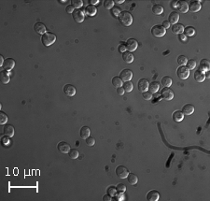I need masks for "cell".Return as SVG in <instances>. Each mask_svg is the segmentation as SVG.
I'll use <instances>...</instances> for the list:
<instances>
[{"mask_svg": "<svg viewBox=\"0 0 210 201\" xmlns=\"http://www.w3.org/2000/svg\"><path fill=\"white\" fill-rule=\"evenodd\" d=\"M118 19L123 26H130L133 23V16L129 11H122L118 16Z\"/></svg>", "mask_w": 210, "mask_h": 201, "instance_id": "obj_1", "label": "cell"}, {"mask_svg": "<svg viewBox=\"0 0 210 201\" xmlns=\"http://www.w3.org/2000/svg\"><path fill=\"white\" fill-rule=\"evenodd\" d=\"M56 40V36L54 34H52L51 32H46L44 35H42L41 38V41L43 43L44 46L48 47V46H51V44H53Z\"/></svg>", "mask_w": 210, "mask_h": 201, "instance_id": "obj_2", "label": "cell"}, {"mask_svg": "<svg viewBox=\"0 0 210 201\" xmlns=\"http://www.w3.org/2000/svg\"><path fill=\"white\" fill-rule=\"evenodd\" d=\"M177 75L181 80H187L190 76V69L186 66H180L177 70Z\"/></svg>", "mask_w": 210, "mask_h": 201, "instance_id": "obj_3", "label": "cell"}, {"mask_svg": "<svg viewBox=\"0 0 210 201\" xmlns=\"http://www.w3.org/2000/svg\"><path fill=\"white\" fill-rule=\"evenodd\" d=\"M72 16H73V19L75 20V22L77 23H82L84 21V18H85V10L83 9H75L73 13H72Z\"/></svg>", "mask_w": 210, "mask_h": 201, "instance_id": "obj_4", "label": "cell"}, {"mask_svg": "<svg viewBox=\"0 0 210 201\" xmlns=\"http://www.w3.org/2000/svg\"><path fill=\"white\" fill-rule=\"evenodd\" d=\"M151 34L153 35L155 38H162L166 34L165 29L162 25H154L151 28Z\"/></svg>", "mask_w": 210, "mask_h": 201, "instance_id": "obj_5", "label": "cell"}, {"mask_svg": "<svg viewBox=\"0 0 210 201\" xmlns=\"http://www.w3.org/2000/svg\"><path fill=\"white\" fill-rule=\"evenodd\" d=\"M161 96L165 100H172L174 98V92L169 87H165L161 91Z\"/></svg>", "mask_w": 210, "mask_h": 201, "instance_id": "obj_6", "label": "cell"}, {"mask_svg": "<svg viewBox=\"0 0 210 201\" xmlns=\"http://www.w3.org/2000/svg\"><path fill=\"white\" fill-rule=\"evenodd\" d=\"M128 174H129V170L128 168H125L124 165H119L116 168V175L120 179H126Z\"/></svg>", "mask_w": 210, "mask_h": 201, "instance_id": "obj_7", "label": "cell"}, {"mask_svg": "<svg viewBox=\"0 0 210 201\" xmlns=\"http://www.w3.org/2000/svg\"><path fill=\"white\" fill-rule=\"evenodd\" d=\"M126 50L128 52H134L136 51L137 49V46H138V42L136 41V40H134V38H129L127 41H126Z\"/></svg>", "mask_w": 210, "mask_h": 201, "instance_id": "obj_8", "label": "cell"}, {"mask_svg": "<svg viewBox=\"0 0 210 201\" xmlns=\"http://www.w3.org/2000/svg\"><path fill=\"white\" fill-rule=\"evenodd\" d=\"M120 78L122 82H129L133 78V72L130 69H123L120 74Z\"/></svg>", "mask_w": 210, "mask_h": 201, "instance_id": "obj_9", "label": "cell"}, {"mask_svg": "<svg viewBox=\"0 0 210 201\" xmlns=\"http://www.w3.org/2000/svg\"><path fill=\"white\" fill-rule=\"evenodd\" d=\"M180 13H186L189 10V4L188 2L181 0V1L177 2V8H176Z\"/></svg>", "mask_w": 210, "mask_h": 201, "instance_id": "obj_10", "label": "cell"}, {"mask_svg": "<svg viewBox=\"0 0 210 201\" xmlns=\"http://www.w3.org/2000/svg\"><path fill=\"white\" fill-rule=\"evenodd\" d=\"M14 66H15V61L12 58H7L4 60L2 68L6 71H9V70H11L14 68Z\"/></svg>", "mask_w": 210, "mask_h": 201, "instance_id": "obj_11", "label": "cell"}, {"mask_svg": "<svg viewBox=\"0 0 210 201\" xmlns=\"http://www.w3.org/2000/svg\"><path fill=\"white\" fill-rule=\"evenodd\" d=\"M57 149H58V151L61 153H68L69 151L71 150L70 145L66 141H62V142L58 143V145H57Z\"/></svg>", "mask_w": 210, "mask_h": 201, "instance_id": "obj_12", "label": "cell"}, {"mask_svg": "<svg viewBox=\"0 0 210 201\" xmlns=\"http://www.w3.org/2000/svg\"><path fill=\"white\" fill-rule=\"evenodd\" d=\"M64 92H65V94H66L67 96H73L76 94V87L73 86L72 84H66L64 87Z\"/></svg>", "mask_w": 210, "mask_h": 201, "instance_id": "obj_13", "label": "cell"}, {"mask_svg": "<svg viewBox=\"0 0 210 201\" xmlns=\"http://www.w3.org/2000/svg\"><path fill=\"white\" fill-rule=\"evenodd\" d=\"M210 69V62L207 59H203L200 62V66H199V70L202 71L203 73L208 72Z\"/></svg>", "mask_w": 210, "mask_h": 201, "instance_id": "obj_14", "label": "cell"}, {"mask_svg": "<svg viewBox=\"0 0 210 201\" xmlns=\"http://www.w3.org/2000/svg\"><path fill=\"white\" fill-rule=\"evenodd\" d=\"M34 30L35 31L37 34H42L44 35L46 32H47V28H46L45 24L42 23H35L34 25Z\"/></svg>", "mask_w": 210, "mask_h": 201, "instance_id": "obj_15", "label": "cell"}, {"mask_svg": "<svg viewBox=\"0 0 210 201\" xmlns=\"http://www.w3.org/2000/svg\"><path fill=\"white\" fill-rule=\"evenodd\" d=\"M148 85H149V83H148V82L146 79H141V80H139V82H138V83H137L138 90H139L141 93L148 91Z\"/></svg>", "mask_w": 210, "mask_h": 201, "instance_id": "obj_16", "label": "cell"}, {"mask_svg": "<svg viewBox=\"0 0 210 201\" xmlns=\"http://www.w3.org/2000/svg\"><path fill=\"white\" fill-rule=\"evenodd\" d=\"M147 199L148 201H158L160 199V194L156 190H151L147 194Z\"/></svg>", "mask_w": 210, "mask_h": 201, "instance_id": "obj_17", "label": "cell"}, {"mask_svg": "<svg viewBox=\"0 0 210 201\" xmlns=\"http://www.w3.org/2000/svg\"><path fill=\"white\" fill-rule=\"evenodd\" d=\"M201 7L202 6L200 4V1H191L189 4V9L191 12H198L201 9Z\"/></svg>", "mask_w": 210, "mask_h": 201, "instance_id": "obj_18", "label": "cell"}, {"mask_svg": "<svg viewBox=\"0 0 210 201\" xmlns=\"http://www.w3.org/2000/svg\"><path fill=\"white\" fill-rule=\"evenodd\" d=\"M179 20V14L176 11H172L168 16V22L170 24H176Z\"/></svg>", "mask_w": 210, "mask_h": 201, "instance_id": "obj_19", "label": "cell"}, {"mask_svg": "<svg viewBox=\"0 0 210 201\" xmlns=\"http://www.w3.org/2000/svg\"><path fill=\"white\" fill-rule=\"evenodd\" d=\"M122 59L124 62L127 63V64H131V63H133L134 61V55L132 52L126 51L122 54Z\"/></svg>", "mask_w": 210, "mask_h": 201, "instance_id": "obj_20", "label": "cell"}, {"mask_svg": "<svg viewBox=\"0 0 210 201\" xmlns=\"http://www.w3.org/2000/svg\"><path fill=\"white\" fill-rule=\"evenodd\" d=\"M183 31H184V26L181 23L173 24V26H172V32H173V34L180 35V34L183 33Z\"/></svg>", "mask_w": 210, "mask_h": 201, "instance_id": "obj_21", "label": "cell"}, {"mask_svg": "<svg viewBox=\"0 0 210 201\" xmlns=\"http://www.w3.org/2000/svg\"><path fill=\"white\" fill-rule=\"evenodd\" d=\"M3 131H4L5 135L9 137H11L14 135V127L11 125H5Z\"/></svg>", "mask_w": 210, "mask_h": 201, "instance_id": "obj_22", "label": "cell"}, {"mask_svg": "<svg viewBox=\"0 0 210 201\" xmlns=\"http://www.w3.org/2000/svg\"><path fill=\"white\" fill-rule=\"evenodd\" d=\"M80 135L81 139H86L87 137H90V135H91V129H90V127H88V126H83V127H81L80 131Z\"/></svg>", "mask_w": 210, "mask_h": 201, "instance_id": "obj_23", "label": "cell"}, {"mask_svg": "<svg viewBox=\"0 0 210 201\" xmlns=\"http://www.w3.org/2000/svg\"><path fill=\"white\" fill-rule=\"evenodd\" d=\"M194 111V107L191 104H186L182 108V112L184 115H191L193 114Z\"/></svg>", "mask_w": 210, "mask_h": 201, "instance_id": "obj_24", "label": "cell"}, {"mask_svg": "<svg viewBox=\"0 0 210 201\" xmlns=\"http://www.w3.org/2000/svg\"><path fill=\"white\" fill-rule=\"evenodd\" d=\"M194 79L197 82H203L205 80V73H203L200 70H196L194 73Z\"/></svg>", "mask_w": 210, "mask_h": 201, "instance_id": "obj_25", "label": "cell"}, {"mask_svg": "<svg viewBox=\"0 0 210 201\" xmlns=\"http://www.w3.org/2000/svg\"><path fill=\"white\" fill-rule=\"evenodd\" d=\"M159 89H160V83L158 82H156V80L150 82V84L148 85V90H149V92H150L151 94L158 92Z\"/></svg>", "mask_w": 210, "mask_h": 201, "instance_id": "obj_26", "label": "cell"}, {"mask_svg": "<svg viewBox=\"0 0 210 201\" xmlns=\"http://www.w3.org/2000/svg\"><path fill=\"white\" fill-rule=\"evenodd\" d=\"M127 179H128V182L130 183L131 185H136L137 182H138V178L136 174L134 173H129L127 176Z\"/></svg>", "mask_w": 210, "mask_h": 201, "instance_id": "obj_27", "label": "cell"}, {"mask_svg": "<svg viewBox=\"0 0 210 201\" xmlns=\"http://www.w3.org/2000/svg\"><path fill=\"white\" fill-rule=\"evenodd\" d=\"M96 11H97V9L95 8V6H92V5H89L86 7V9H85V12H86L89 16L95 15Z\"/></svg>", "mask_w": 210, "mask_h": 201, "instance_id": "obj_28", "label": "cell"}, {"mask_svg": "<svg viewBox=\"0 0 210 201\" xmlns=\"http://www.w3.org/2000/svg\"><path fill=\"white\" fill-rule=\"evenodd\" d=\"M183 118H184V114H183L182 111H175L173 113V119H174V121H175V122H180V121H182Z\"/></svg>", "mask_w": 210, "mask_h": 201, "instance_id": "obj_29", "label": "cell"}, {"mask_svg": "<svg viewBox=\"0 0 210 201\" xmlns=\"http://www.w3.org/2000/svg\"><path fill=\"white\" fill-rule=\"evenodd\" d=\"M9 80H10V78H9L8 71H6V70L1 71V82L4 84H7L9 82Z\"/></svg>", "mask_w": 210, "mask_h": 201, "instance_id": "obj_30", "label": "cell"}, {"mask_svg": "<svg viewBox=\"0 0 210 201\" xmlns=\"http://www.w3.org/2000/svg\"><path fill=\"white\" fill-rule=\"evenodd\" d=\"M112 84L114 87L119 88V87H122V80H120V77H113L112 79Z\"/></svg>", "mask_w": 210, "mask_h": 201, "instance_id": "obj_31", "label": "cell"}, {"mask_svg": "<svg viewBox=\"0 0 210 201\" xmlns=\"http://www.w3.org/2000/svg\"><path fill=\"white\" fill-rule=\"evenodd\" d=\"M122 88L126 93H130V92H132V90H133L134 85H133V83L131 82V80H129V82H124V83L122 84Z\"/></svg>", "mask_w": 210, "mask_h": 201, "instance_id": "obj_32", "label": "cell"}, {"mask_svg": "<svg viewBox=\"0 0 210 201\" xmlns=\"http://www.w3.org/2000/svg\"><path fill=\"white\" fill-rule=\"evenodd\" d=\"M184 35L185 36H188V37H191V36H193V35H195V29L193 27H191V26H188V27H186V28H184Z\"/></svg>", "mask_w": 210, "mask_h": 201, "instance_id": "obj_33", "label": "cell"}, {"mask_svg": "<svg viewBox=\"0 0 210 201\" xmlns=\"http://www.w3.org/2000/svg\"><path fill=\"white\" fill-rule=\"evenodd\" d=\"M152 12H153L155 15H160L163 12V8L161 5H154L152 7Z\"/></svg>", "mask_w": 210, "mask_h": 201, "instance_id": "obj_34", "label": "cell"}, {"mask_svg": "<svg viewBox=\"0 0 210 201\" xmlns=\"http://www.w3.org/2000/svg\"><path fill=\"white\" fill-rule=\"evenodd\" d=\"M162 84L165 87L171 86V84H172V79H171L170 77H168V76H165L162 79Z\"/></svg>", "mask_w": 210, "mask_h": 201, "instance_id": "obj_35", "label": "cell"}, {"mask_svg": "<svg viewBox=\"0 0 210 201\" xmlns=\"http://www.w3.org/2000/svg\"><path fill=\"white\" fill-rule=\"evenodd\" d=\"M68 155L71 159H76V158L79 157L80 153H79V151L76 150V149H71L68 153Z\"/></svg>", "mask_w": 210, "mask_h": 201, "instance_id": "obj_36", "label": "cell"}, {"mask_svg": "<svg viewBox=\"0 0 210 201\" xmlns=\"http://www.w3.org/2000/svg\"><path fill=\"white\" fill-rule=\"evenodd\" d=\"M71 3H72V6L74 7V9H79L80 7H82L83 5L82 0H72Z\"/></svg>", "mask_w": 210, "mask_h": 201, "instance_id": "obj_37", "label": "cell"}, {"mask_svg": "<svg viewBox=\"0 0 210 201\" xmlns=\"http://www.w3.org/2000/svg\"><path fill=\"white\" fill-rule=\"evenodd\" d=\"M187 62H188V58L185 55H179L177 57V63L180 66H184L185 64H187Z\"/></svg>", "mask_w": 210, "mask_h": 201, "instance_id": "obj_38", "label": "cell"}, {"mask_svg": "<svg viewBox=\"0 0 210 201\" xmlns=\"http://www.w3.org/2000/svg\"><path fill=\"white\" fill-rule=\"evenodd\" d=\"M8 122V116L5 113V112L0 111V123L1 125H5Z\"/></svg>", "mask_w": 210, "mask_h": 201, "instance_id": "obj_39", "label": "cell"}, {"mask_svg": "<svg viewBox=\"0 0 210 201\" xmlns=\"http://www.w3.org/2000/svg\"><path fill=\"white\" fill-rule=\"evenodd\" d=\"M195 66H196V61L193 59H191V60H188L187 62V68L189 69H194Z\"/></svg>", "mask_w": 210, "mask_h": 201, "instance_id": "obj_40", "label": "cell"}, {"mask_svg": "<svg viewBox=\"0 0 210 201\" xmlns=\"http://www.w3.org/2000/svg\"><path fill=\"white\" fill-rule=\"evenodd\" d=\"M114 1L112 0H106L104 1V7L106 9H111L113 7H114Z\"/></svg>", "mask_w": 210, "mask_h": 201, "instance_id": "obj_41", "label": "cell"}, {"mask_svg": "<svg viewBox=\"0 0 210 201\" xmlns=\"http://www.w3.org/2000/svg\"><path fill=\"white\" fill-rule=\"evenodd\" d=\"M108 195H109L110 196H115L117 195V189L114 186H109L108 188Z\"/></svg>", "mask_w": 210, "mask_h": 201, "instance_id": "obj_42", "label": "cell"}, {"mask_svg": "<svg viewBox=\"0 0 210 201\" xmlns=\"http://www.w3.org/2000/svg\"><path fill=\"white\" fill-rule=\"evenodd\" d=\"M116 189H117V193H123L124 194V192L126 191V186L124 184H122V183H119V184L117 185Z\"/></svg>", "mask_w": 210, "mask_h": 201, "instance_id": "obj_43", "label": "cell"}, {"mask_svg": "<svg viewBox=\"0 0 210 201\" xmlns=\"http://www.w3.org/2000/svg\"><path fill=\"white\" fill-rule=\"evenodd\" d=\"M120 12H122V10H120V9L119 8V7H113V8L111 9L112 15L116 16V17H118L120 14Z\"/></svg>", "mask_w": 210, "mask_h": 201, "instance_id": "obj_44", "label": "cell"}, {"mask_svg": "<svg viewBox=\"0 0 210 201\" xmlns=\"http://www.w3.org/2000/svg\"><path fill=\"white\" fill-rule=\"evenodd\" d=\"M142 96H143V98L145 100H150L152 98V94L150 92H148V91L143 92V93H142Z\"/></svg>", "mask_w": 210, "mask_h": 201, "instance_id": "obj_45", "label": "cell"}, {"mask_svg": "<svg viewBox=\"0 0 210 201\" xmlns=\"http://www.w3.org/2000/svg\"><path fill=\"white\" fill-rule=\"evenodd\" d=\"M86 144L88 146H90V147L94 146L95 144V139H94V137H88L86 139Z\"/></svg>", "mask_w": 210, "mask_h": 201, "instance_id": "obj_46", "label": "cell"}, {"mask_svg": "<svg viewBox=\"0 0 210 201\" xmlns=\"http://www.w3.org/2000/svg\"><path fill=\"white\" fill-rule=\"evenodd\" d=\"M119 52H122V54H123V52H126L127 50H126V45L125 44H123V43H122V44H120V46H119Z\"/></svg>", "mask_w": 210, "mask_h": 201, "instance_id": "obj_47", "label": "cell"}, {"mask_svg": "<svg viewBox=\"0 0 210 201\" xmlns=\"http://www.w3.org/2000/svg\"><path fill=\"white\" fill-rule=\"evenodd\" d=\"M74 10H75V9H74V7H73L72 5L67 6L66 8V11L67 13H73Z\"/></svg>", "mask_w": 210, "mask_h": 201, "instance_id": "obj_48", "label": "cell"}, {"mask_svg": "<svg viewBox=\"0 0 210 201\" xmlns=\"http://www.w3.org/2000/svg\"><path fill=\"white\" fill-rule=\"evenodd\" d=\"M162 26L166 30L167 28H169V27H170V23L168 22V21H163V24H162Z\"/></svg>", "mask_w": 210, "mask_h": 201, "instance_id": "obj_49", "label": "cell"}, {"mask_svg": "<svg viewBox=\"0 0 210 201\" xmlns=\"http://www.w3.org/2000/svg\"><path fill=\"white\" fill-rule=\"evenodd\" d=\"M117 93H118V94H120V96H122V94H124V93H125V91H124L122 87H119V88H117Z\"/></svg>", "mask_w": 210, "mask_h": 201, "instance_id": "obj_50", "label": "cell"}, {"mask_svg": "<svg viewBox=\"0 0 210 201\" xmlns=\"http://www.w3.org/2000/svg\"><path fill=\"white\" fill-rule=\"evenodd\" d=\"M117 199H118L119 201H120V200H124L123 193H119V195H117Z\"/></svg>", "mask_w": 210, "mask_h": 201, "instance_id": "obj_51", "label": "cell"}, {"mask_svg": "<svg viewBox=\"0 0 210 201\" xmlns=\"http://www.w3.org/2000/svg\"><path fill=\"white\" fill-rule=\"evenodd\" d=\"M103 200H104V201H111L112 198H111V196H110L109 195H105L104 196H103Z\"/></svg>", "mask_w": 210, "mask_h": 201, "instance_id": "obj_52", "label": "cell"}, {"mask_svg": "<svg viewBox=\"0 0 210 201\" xmlns=\"http://www.w3.org/2000/svg\"><path fill=\"white\" fill-rule=\"evenodd\" d=\"M179 40H180L181 41H186V38H187V37L185 36L184 34H180V35H179Z\"/></svg>", "mask_w": 210, "mask_h": 201, "instance_id": "obj_53", "label": "cell"}, {"mask_svg": "<svg viewBox=\"0 0 210 201\" xmlns=\"http://www.w3.org/2000/svg\"><path fill=\"white\" fill-rule=\"evenodd\" d=\"M90 3L92 5V6H94V5H96V4H98L99 3V0H90Z\"/></svg>", "mask_w": 210, "mask_h": 201, "instance_id": "obj_54", "label": "cell"}, {"mask_svg": "<svg viewBox=\"0 0 210 201\" xmlns=\"http://www.w3.org/2000/svg\"><path fill=\"white\" fill-rule=\"evenodd\" d=\"M177 1H174V2L172 1V2H171V7H172V8H175L176 9L177 8Z\"/></svg>", "mask_w": 210, "mask_h": 201, "instance_id": "obj_55", "label": "cell"}, {"mask_svg": "<svg viewBox=\"0 0 210 201\" xmlns=\"http://www.w3.org/2000/svg\"><path fill=\"white\" fill-rule=\"evenodd\" d=\"M3 63H4V59H3L2 55H0V66H3Z\"/></svg>", "mask_w": 210, "mask_h": 201, "instance_id": "obj_56", "label": "cell"}, {"mask_svg": "<svg viewBox=\"0 0 210 201\" xmlns=\"http://www.w3.org/2000/svg\"><path fill=\"white\" fill-rule=\"evenodd\" d=\"M114 2H116V3H120H120H123V2H124V0H115V1H114Z\"/></svg>", "mask_w": 210, "mask_h": 201, "instance_id": "obj_57", "label": "cell"}]
</instances>
